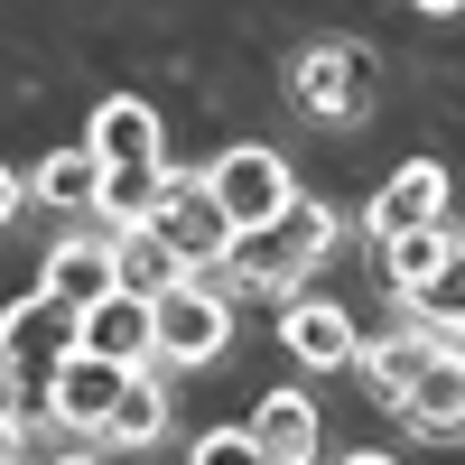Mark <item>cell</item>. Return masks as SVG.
<instances>
[{"label": "cell", "mask_w": 465, "mask_h": 465, "mask_svg": "<svg viewBox=\"0 0 465 465\" xmlns=\"http://www.w3.org/2000/svg\"><path fill=\"white\" fill-rule=\"evenodd\" d=\"M335 252V214L317 205V196H289L280 214H270V223H242V232H232V242H223V270H214V280L223 289H252V298H298L307 289V270H317Z\"/></svg>", "instance_id": "cell-1"}, {"label": "cell", "mask_w": 465, "mask_h": 465, "mask_svg": "<svg viewBox=\"0 0 465 465\" xmlns=\"http://www.w3.org/2000/svg\"><path fill=\"white\" fill-rule=\"evenodd\" d=\"M232 344V298L214 270H177L168 289H149V363H214Z\"/></svg>", "instance_id": "cell-2"}, {"label": "cell", "mask_w": 465, "mask_h": 465, "mask_svg": "<svg viewBox=\"0 0 465 465\" xmlns=\"http://www.w3.org/2000/svg\"><path fill=\"white\" fill-rule=\"evenodd\" d=\"M149 232L168 242V261L177 270H223V242H232V223L214 214V196H205V177H186V168H168L159 177V205L140 214Z\"/></svg>", "instance_id": "cell-3"}, {"label": "cell", "mask_w": 465, "mask_h": 465, "mask_svg": "<svg viewBox=\"0 0 465 465\" xmlns=\"http://www.w3.org/2000/svg\"><path fill=\"white\" fill-rule=\"evenodd\" d=\"M65 354H74V307H56L47 289L0 317V372H10V391H47V372Z\"/></svg>", "instance_id": "cell-4"}, {"label": "cell", "mask_w": 465, "mask_h": 465, "mask_svg": "<svg viewBox=\"0 0 465 465\" xmlns=\"http://www.w3.org/2000/svg\"><path fill=\"white\" fill-rule=\"evenodd\" d=\"M205 196H214V214L242 232V223H270L298 186H289V159L280 149H261V140H242V149H223V159L205 168Z\"/></svg>", "instance_id": "cell-5"}, {"label": "cell", "mask_w": 465, "mask_h": 465, "mask_svg": "<svg viewBox=\"0 0 465 465\" xmlns=\"http://www.w3.org/2000/svg\"><path fill=\"white\" fill-rule=\"evenodd\" d=\"M122 363H103V354H84V344H74V354L47 372V391H37V410L56 419V429H74V438H103V419H112V401H122Z\"/></svg>", "instance_id": "cell-6"}, {"label": "cell", "mask_w": 465, "mask_h": 465, "mask_svg": "<svg viewBox=\"0 0 465 465\" xmlns=\"http://www.w3.org/2000/svg\"><path fill=\"white\" fill-rule=\"evenodd\" d=\"M410 223H447V168H438V159L391 168V177H381V196L363 205V232H372V242H391V232H410Z\"/></svg>", "instance_id": "cell-7"}, {"label": "cell", "mask_w": 465, "mask_h": 465, "mask_svg": "<svg viewBox=\"0 0 465 465\" xmlns=\"http://www.w3.org/2000/svg\"><path fill=\"white\" fill-rule=\"evenodd\" d=\"M37 289H47L56 307H74L84 317L94 298L122 289V270H112V232H65V242L47 252V270H37Z\"/></svg>", "instance_id": "cell-8"}, {"label": "cell", "mask_w": 465, "mask_h": 465, "mask_svg": "<svg viewBox=\"0 0 465 465\" xmlns=\"http://www.w3.org/2000/svg\"><path fill=\"white\" fill-rule=\"evenodd\" d=\"M456 252H465V242H456L447 223H410V232H391V242H381V280L419 307V298H438V289L456 280Z\"/></svg>", "instance_id": "cell-9"}, {"label": "cell", "mask_w": 465, "mask_h": 465, "mask_svg": "<svg viewBox=\"0 0 465 465\" xmlns=\"http://www.w3.org/2000/svg\"><path fill=\"white\" fill-rule=\"evenodd\" d=\"M391 410L410 419L419 438H465V363L447 354V344H429V363L410 372V391H401Z\"/></svg>", "instance_id": "cell-10"}, {"label": "cell", "mask_w": 465, "mask_h": 465, "mask_svg": "<svg viewBox=\"0 0 465 465\" xmlns=\"http://www.w3.org/2000/svg\"><path fill=\"white\" fill-rule=\"evenodd\" d=\"M280 344H289L307 372H344L363 335H354V317H344L335 298H289V307H280Z\"/></svg>", "instance_id": "cell-11"}, {"label": "cell", "mask_w": 465, "mask_h": 465, "mask_svg": "<svg viewBox=\"0 0 465 465\" xmlns=\"http://www.w3.org/2000/svg\"><path fill=\"white\" fill-rule=\"evenodd\" d=\"M74 344L103 354V363H122V372H149V298H131V289L94 298L84 317H74Z\"/></svg>", "instance_id": "cell-12"}, {"label": "cell", "mask_w": 465, "mask_h": 465, "mask_svg": "<svg viewBox=\"0 0 465 465\" xmlns=\"http://www.w3.org/2000/svg\"><path fill=\"white\" fill-rule=\"evenodd\" d=\"M242 438L261 447V465H317V401L307 391H270L242 419Z\"/></svg>", "instance_id": "cell-13"}, {"label": "cell", "mask_w": 465, "mask_h": 465, "mask_svg": "<svg viewBox=\"0 0 465 465\" xmlns=\"http://www.w3.org/2000/svg\"><path fill=\"white\" fill-rule=\"evenodd\" d=\"M298 103L317 112V122H354V112H363V56L335 47V37H326V47H307V56H298Z\"/></svg>", "instance_id": "cell-14"}, {"label": "cell", "mask_w": 465, "mask_h": 465, "mask_svg": "<svg viewBox=\"0 0 465 465\" xmlns=\"http://www.w3.org/2000/svg\"><path fill=\"white\" fill-rule=\"evenodd\" d=\"M84 149H94L103 168H140V159H168V149H159V112H149L140 94H112V103L94 112Z\"/></svg>", "instance_id": "cell-15"}, {"label": "cell", "mask_w": 465, "mask_h": 465, "mask_svg": "<svg viewBox=\"0 0 465 465\" xmlns=\"http://www.w3.org/2000/svg\"><path fill=\"white\" fill-rule=\"evenodd\" d=\"M429 344H438L429 326H401V335H381V344H354V372H363V391H372L381 410H391V401L410 391V372L429 363Z\"/></svg>", "instance_id": "cell-16"}, {"label": "cell", "mask_w": 465, "mask_h": 465, "mask_svg": "<svg viewBox=\"0 0 465 465\" xmlns=\"http://www.w3.org/2000/svg\"><path fill=\"white\" fill-rule=\"evenodd\" d=\"M94 186H103V159L94 149H47L28 177V196L47 205V214H94Z\"/></svg>", "instance_id": "cell-17"}, {"label": "cell", "mask_w": 465, "mask_h": 465, "mask_svg": "<svg viewBox=\"0 0 465 465\" xmlns=\"http://www.w3.org/2000/svg\"><path fill=\"white\" fill-rule=\"evenodd\" d=\"M159 429H168V391H159V372H131L122 401H112V419H103V447H149Z\"/></svg>", "instance_id": "cell-18"}, {"label": "cell", "mask_w": 465, "mask_h": 465, "mask_svg": "<svg viewBox=\"0 0 465 465\" xmlns=\"http://www.w3.org/2000/svg\"><path fill=\"white\" fill-rule=\"evenodd\" d=\"M112 270H122V289H131V298H149V289H168V280H177V261H168V242H159L149 223H122V232H112Z\"/></svg>", "instance_id": "cell-19"}, {"label": "cell", "mask_w": 465, "mask_h": 465, "mask_svg": "<svg viewBox=\"0 0 465 465\" xmlns=\"http://www.w3.org/2000/svg\"><path fill=\"white\" fill-rule=\"evenodd\" d=\"M159 177H168V159H140V168H103V186H94V214H103V223H140L149 205H159Z\"/></svg>", "instance_id": "cell-20"}, {"label": "cell", "mask_w": 465, "mask_h": 465, "mask_svg": "<svg viewBox=\"0 0 465 465\" xmlns=\"http://www.w3.org/2000/svg\"><path fill=\"white\" fill-rule=\"evenodd\" d=\"M186 465H261V447H252L242 429H205V438H196V456H186Z\"/></svg>", "instance_id": "cell-21"}, {"label": "cell", "mask_w": 465, "mask_h": 465, "mask_svg": "<svg viewBox=\"0 0 465 465\" xmlns=\"http://www.w3.org/2000/svg\"><path fill=\"white\" fill-rule=\"evenodd\" d=\"M10 214H19V177L0 168V223H10Z\"/></svg>", "instance_id": "cell-22"}, {"label": "cell", "mask_w": 465, "mask_h": 465, "mask_svg": "<svg viewBox=\"0 0 465 465\" xmlns=\"http://www.w3.org/2000/svg\"><path fill=\"white\" fill-rule=\"evenodd\" d=\"M0 465H19V419H0Z\"/></svg>", "instance_id": "cell-23"}, {"label": "cell", "mask_w": 465, "mask_h": 465, "mask_svg": "<svg viewBox=\"0 0 465 465\" xmlns=\"http://www.w3.org/2000/svg\"><path fill=\"white\" fill-rule=\"evenodd\" d=\"M438 344H447V354H456V363H465V317H456V326H447V335H438Z\"/></svg>", "instance_id": "cell-24"}, {"label": "cell", "mask_w": 465, "mask_h": 465, "mask_svg": "<svg viewBox=\"0 0 465 465\" xmlns=\"http://www.w3.org/2000/svg\"><path fill=\"white\" fill-rule=\"evenodd\" d=\"M56 465H103V456H94V447H65V456H56Z\"/></svg>", "instance_id": "cell-25"}, {"label": "cell", "mask_w": 465, "mask_h": 465, "mask_svg": "<svg viewBox=\"0 0 465 465\" xmlns=\"http://www.w3.org/2000/svg\"><path fill=\"white\" fill-rule=\"evenodd\" d=\"M10 401H19V391H10V372H0V419H10Z\"/></svg>", "instance_id": "cell-26"}, {"label": "cell", "mask_w": 465, "mask_h": 465, "mask_svg": "<svg viewBox=\"0 0 465 465\" xmlns=\"http://www.w3.org/2000/svg\"><path fill=\"white\" fill-rule=\"evenodd\" d=\"M419 10H438V19H447V10H465V0H419Z\"/></svg>", "instance_id": "cell-27"}, {"label": "cell", "mask_w": 465, "mask_h": 465, "mask_svg": "<svg viewBox=\"0 0 465 465\" xmlns=\"http://www.w3.org/2000/svg\"><path fill=\"white\" fill-rule=\"evenodd\" d=\"M344 465H391V456H344Z\"/></svg>", "instance_id": "cell-28"}, {"label": "cell", "mask_w": 465, "mask_h": 465, "mask_svg": "<svg viewBox=\"0 0 465 465\" xmlns=\"http://www.w3.org/2000/svg\"><path fill=\"white\" fill-rule=\"evenodd\" d=\"M456 261H465V252H456Z\"/></svg>", "instance_id": "cell-29"}]
</instances>
